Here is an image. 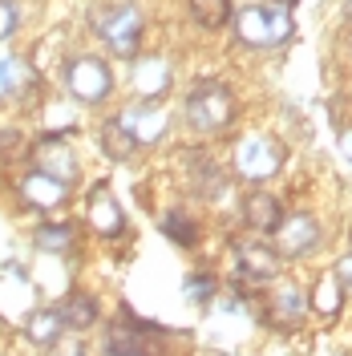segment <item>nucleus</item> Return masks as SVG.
<instances>
[{
    "instance_id": "nucleus-1",
    "label": "nucleus",
    "mask_w": 352,
    "mask_h": 356,
    "mask_svg": "<svg viewBox=\"0 0 352 356\" xmlns=\"http://www.w3.org/2000/svg\"><path fill=\"white\" fill-rule=\"evenodd\" d=\"M89 24L106 41V49H110L113 57H122V61H134L138 57V44H142V13L134 4H97L89 13Z\"/></svg>"
},
{
    "instance_id": "nucleus-2",
    "label": "nucleus",
    "mask_w": 352,
    "mask_h": 356,
    "mask_svg": "<svg viewBox=\"0 0 352 356\" xmlns=\"http://www.w3.org/2000/svg\"><path fill=\"white\" fill-rule=\"evenodd\" d=\"M291 13L280 4H247L235 13V37L247 49H280L291 41Z\"/></svg>"
},
{
    "instance_id": "nucleus-3",
    "label": "nucleus",
    "mask_w": 352,
    "mask_h": 356,
    "mask_svg": "<svg viewBox=\"0 0 352 356\" xmlns=\"http://www.w3.org/2000/svg\"><path fill=\"white\" fill-rule=\"evenodd\" d=\"M235 118V93L219 81H202L186 97V122L198 134H223Z\"/></svg>"
},
{
    "instance_id": "nucleus-4",
    "label": "nucleus",
    "mask_w": 352,
    "mask_h": 356,
    "mask_svg": "<svg viewBox=\"0 0 352 356\" xmlns=\"http://www.w3.org/2000/svg\"><path fill=\"white\" fill-rule=\"evenodd\" d=\"M65 89H69V97L81 102V106H102L113 89V73L102 57H89L86 53V57H73L65 65Z\"/></svg>"
},
{
    "instance_id": "nucleus-5",
    "label": "nucleus",
    "mask_w": 352,
    "mask_h": 356,
    "mask_svg": "<svg viewBox=\"0 0 352 356\" xmlns=\"http://www.w3.org/2000/svg\"><path fill=\"white\" fill-rule=\"evenodd\" d=\"M280 166H284V146L271 134H247L235 146V170L243 178H251V182H264V178L280 175Z\"/></svg>"
},
{
    "instance_id": "nucleus-6",
    "label": "nucleus",
    "mask_w": 352,
    "mask_h": 356,
    "mask_svg": "<svg viewBox=\"0 0 352 356\" xmlns=\"http://www.w3.org/2000/svg\"><path fill=\"white\" fill-rule=\"evenodd\" d=\"M33 170L57 178V182H65V186H73L77 175H81V170H77V154H73V146H69L61 134L37 138V146H33Z\"/></svg>"
},
{
    "instance_id": "nucleus-7",
    "label": "nucleus",
    "mask_w": 352,
    "mask_h": 356,
    "mask_svg": "<svg viewBox=\"0 0 352 356\" xmlns=\"http://www.w3.org/2000/svg\"><path fill=\"white\" fill-rule=\"evenodd\" d=\"M86 215H89V227H93L97 235H106V239H118V235L126 231V215H122V207H118L110 186H93Z\"/></svg>"
},
{
    "instance_id": "nucleus-8",
    "label": "nucleus",
    "mask_w": 352,
    "mask_h": 356,
    "mask_svg": "<svg viewBox=\"0 0 352 356\" xmlns=\"http://www.w3.org/2000/svg\"><path fill=\"white\" fill-rule=\"evenodd\" d=\"M235 259H239V271L251 284H271L280 275V251L267 243H239Z\"/></svg>"
},
{
    "instance_id": "nucleus-9",
    "label": "nucleus",
    "mask_w": 352,
    "mask_h": 356,
    "mask_svg": "<svg viewBox=\"0 0 352 356\" xmlns=\"http://www.w3.org/2000/svg\"><path fill=\"white\" fill-rule=\"evenodd\" d=\"M275 235H280V251L284 255H308L312 247L320 243V222L312 215H287V219H280Z\"/></svg>"
},
{
    "instance_id": "nucleus-10",
    "label": "nucleus",
    "mask_w": 352,
    "mask_h": 356,
    "mask_svg": "<svg viewBox=\"0 0 352 356\" xmlns=\"http://www.w3.org/2000/svg\"><path fill=\"white\" fill-rule=\"evenodd\" d=\"M118 122L134 134L138 146H142V142H158V138L166 134V113L158 110V102H138V106H130L126 113H118Z\"/></svg>"
},
{
    "instance_id": "nucleus-11",
    "label": "nucleus",
    "mask_w": 352,
    "mask_h": 356,
    "mask_svg": "<svg viewBox=\"0 0 352 356\" xmlns=\"http://www.w3.org/2000/svg\"><path fill=\"white\" fill-rule=\"evenodd\" d=\"M170 89V65L162 57H134V93L142 102H158Z\"/></svg>"
},
{
    "instance_id": "nucleus-12",
    "label": "nucleus",
    "mask_w": 352,
    "mask_h": 356,
    "mask_svg": "<svg viewBox=\"0 0 352 356\" xmlns=\"http://www.w3.org/2000/svg\"><path fill=\"white\" fill-rule=\"evenodd\" d=\"M284 219V207L275 195H267V191H251L247 199H243V222L251 227V231H264V235H275V227Z\"/></svg>"
},
{
    "instance_id": "nucleus-13",
    "label": "nucleus",
    "mask_w": 352,
    "mask_h": 356,
    "mask_svg": "<svg viewBox=\"0 0 352 356\" xmlns=\"http://www.w3.org/2000/svg\"><path fill=\"white\" fill-rule=\"evenodd\" d=\"M21 199L29 202V207H37V211H57V207L65 202V182L41 175V170H29V175L21 178Z\"/></svg>"
},
{
    "instance_id": "nucleus-14",
    "label": "nucleus",
    "mask_w": 352,
    "mask_h": 356,
    "mask_svg": "<svg viewBox=\"0 0 352 356\" xmlns=\"http://www.w3.org/2000/svg\"><path fill=\"white\" fill-rule=\"evenodd\" d=\"M37 89V69L29 65L24 57H4L0 61V93L8 97H29Z\"/></svg>"
},
{
    "instance_id": "nucleus-15",
    "label": "nucleus",
    "mask_w": 352,
    "mask_h": 356,
    "mask_svg": "<svg viewBox=\"0 0 352 356\" xmlns=\"http://www.w3.org/2000/svg\"><path fill=\"white\" fill-rule=\"evenodd\" d=\"M304 308H308L304 291L284 288V291H275V296H271V308H267V316H271V324H275L280 332H291V328L304 320Z\"/></svg>"
},
{
    "instance_id": "nucleus-16",
    "label": "nucleus",
    "mask_w": 352,
    "mask_h": 356,
    "mask_svg": "<svg viewBox=\"0 0 352 356\" xmlns=\"http://www.w3.org/2000/svg\"><path fill=\"white\" fill-rule=\"evenodd\" d=\"M61 332H65V324H61V312L57 308H41V312H33V316L24 320V336H29L37 348L57 344V336Z\"/></svg>"
},
{
    "instance_id": "nucleus-17",
    "label": "nucleus",
    "mask_w": 352,
    "mask_h": 356,
    "mask_svg": "<svg viewBox=\"0 0 352 356\" xmlns=\"http://www.w3.org/2000/svg\"><path fill=\"white\" fill-rule=\"evenodd\" d=\"M97 142H102V150L113 158V162H126V158H134V150H138V142H134V134L118 122V118H110V122H102V130H97Z\"/></svg>"
},
{
    "instance_id": "nucleus-18",
    "label": "nucleus",
    "mask_w": 352,
    "mask_h": 356,
    "mask_svg": "<svg viewBox=\"0 0 352 356\" xmlns=\"http://www.w3.org/2000/svg\"><path fill=\"white\" fill-rule=\"evenodd\" d=\"M57 312H61V324L73 328V332H86V328L97 324V304H93V296H86V291H73Z\"/></svg>"
},
{
    "instance_id": "nucleus-19",
    "label": "nucleus",
    "mask_w": 352,
    "mask_h": 356,
    "mask_svg": "<svg viewBox=\"0 0 352 356\" xmlns=\"http://www.w3.org/2000/svg\"><path fill=\"white\" fill-rule=\"evenodd\" d=\"M33 239H37L41 251H69V247L77 243V227L73 222H41Z\"/></svg>"
},
{
    "instance_id": "nucleus-20",
    "label": "nucleus",
    "mask_w": 352,
    "mask_h": 356,
    "mask_svg": "<svg viewBox=\"0 0 352 356\" xmlns=\"http://www.w3.org/2000/svg\"><path fill=\"white\" fill-rule=\"evenodd\" d=\"M312 304L320 316H340V304H344V284L336 280V271L332 275H320V284H316V296H312Z\"/></svg>"
},
{
    "instance_id": "nucleus-21",
    "label": "nucleus",
    "mask_w": 352,
    "mask_h": 356,
    "mask_svg": "<svg viewBox=\"0 0 352 356\" xmlns=\"http://www.w3.org/2000/svg\"><path fill=\"white\" fill-rule=\"evenodd\" d=\"M162 235H166L170 243H178V247H195L198 243V227H195V219H191L186 211H166V215H162Z\"/></svg>"
},
{
    "instance_id": "nucleus-22",
    "label": "nucleus",
    "mask_w": 352,
    "mask_h": 356,
    "mask_svg": "<svg viewBox=\"0 0 352 356\" xmlns=\"http://www.w3.org/2000/svg\"><path fill=\"white\" fill-rule=\"evenodd\" d=\"M191 17L202 29H223L231 21V0H191Z\"/></svg>"
},
{
    "instance_id": "nucleus-23",
    "label": "nucleus",
    "mask_w": 352,
    "mask_h": 356,
    "mask_svg": "<svg viewBox=\"0 0 352 356\" xmlns=\"http://www.w3.org/2000/svg\"><path fill=\"white\" fill-rule=\"evenodd\" d=\"M191 182L198 186V195H202V191H215V186H219L215 162H211V158H198V162H191Z\"/></svg>"
},
{
    "instance_id": "nucleus-24",
    "label": "nucleus",
    "mask_w": 352,
    "mask_h": 356,
    "mask_svg": "<svg viewBox=\"0 0 352 356\" xmlns=\"http://www.w3.org/2000/svg\"><path fill=\"white\" fill-rule=\"evenodd\" d=\"M211 296H215V275H191L186 280V300L191 304H211Z\"/></svg>"
},
{
    "instance_id": "nucleus-25",
    "label": "nucleus",
    "mask_w": 352,
    "mask_h": 356,
    "mask_svg": "<svg viewBox=\"0 0 352 356\" xmlns=\"http://www.w3.org/2000/svg\"><path fill=\"white\" fill-rule=\"evenodd\" d=\"M17 24H21L17 4H13V0H0V41H4V37H13V33H17Z\"/></svg>"
},
{
    "instance_id": "nucleus-26",
    "label": "nucleus",
    "mask_w": 352,
    "mask_h": 356,
    "mask_svg": "<svg viewBox=\"0 0 352 356\" xmlns=\"http://www.w3.org/2000/svg\"><path fill=\"white\" fill-rule=\"evenodd\" d=\"M21 146V134L17 130H0V154H8V150H17Z\"/></svg>"
},
{
    "instance_id": "nucleus-27",
    "label": "nucleus",
    "mask_w": 352,
    "mask_h": 356,
    "mask_svg": "<svg viewBox=\"0 0 352 356\" xmlns=\"http://www.w3.org/2000/svg\"><path fill=\"white\" fill-rule=\"evenodd\" d=\"M336 280H340L344 288H352V255H344V259H340V267H336Z\"/></svg>"
},
{
    "instance_id": "nucleus-28",
    "label": "nucleus",
    "mask_w": 352,
    "mask_h": 356,
    "mask_svg": "<svg viewBox=\"0 0 352 356\" xmlns=\"http://www.w3.org/2000/svg\"><path fill=\"white\" fill-rule=\"evenodd\" d=\"M340 154H344V158L352 162V130H344V134H340Z\"/></svg>"
},
{
    "instance_id": "nucleus-29",
    "label": "nucleus",
    "mask_w": 352,
    "mask_h": 356,
    "mask_svg": "<svg viewBox=\"0 0 352 356\" xmlns=\"http://www.w3.org/2000/svg\"><path fill=\"white\" fill-rule=\"evenodd\" d=\"M267 4H280V8H291V4H296V0H267Z\"/></svg>"
},
{
    "instance_id": "nucleus-30",
    "label": "nucleus",
    "mask_w": 352,
    "mask_h": 356,
    "mask_svg": "<svg viewBox=\"0 0 352 356\" xmlns=\"http://www.w3.org/2000/svg\"><path fill=\"white\" fill-rule=\"evenodd\" d=\"M65 356H86V353H81V348H73V353H65Z\"/></svg>"
},
{
    "instance_id": "nucleus-31",
    "label": "nucleus",
    "mask_w": 352,
    "mask_h": 356,
    "mask_svg": "<svg viewBox=\"0 0 352 356\" xmlns=\"http://www.w3.org/2000/svg\"><path fill=\"white\" fill-rule=\"evenodd\" d=\"M344 13H349V17H352V0H349V4H344Z\"/></svg>"
}]
</instances>
